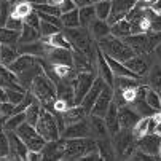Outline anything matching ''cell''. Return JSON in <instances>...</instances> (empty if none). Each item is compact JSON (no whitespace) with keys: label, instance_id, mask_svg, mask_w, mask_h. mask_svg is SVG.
<instances>
[{"label":"cell","instance_id":"cell-1","mask_svg":"<svg viewBox=\"0 0 161 161\" xmlns=\"http://www.w3.org/2000/svg\"><path fill=\"white\" fill-rule=\"evenodd\" d=\"M29 91L35 96V99L42 104L43 108L53 112L54 101L58 99V88H56V83L51 80V77L47 72L42 70L40 74L35 75Z\"/></svg>","mask_w":161,"mask_h":161},{"label":"cell","instance_id":"cell-2","mask_svg":"<svg viewBox=\"0 0 161 161\" xmlns=\"http://www.w3.org/2000/svg\"><path fill=\"white\" fill-rule=\"evenodd\" d=\"M62 32L65 34L67 40L70 42L72 48L85 53L86 56H89L93 61H96V45H94V38L89 34L88 27L78 26V27H72V29H62Z\"/></svg>","mask_w":161,"mask_h":161},{"label":"cell","instance_id":"cell-3","mask_svg":"<svg viewBox=\"0 0 161 161\" xmlns=\"http://www.w3.org/2000/svg\"><path fill=\"white\" fill-rule=\"evenodd\" d=\"M97 45L99 48L104 51V54L107 56H112L115 59H118L121 62H126L128 59H131L136 53L132 51V48L123 40V38H118L112 34L102 37L101 40H97Z\"/></svg>","mask_w":161,"mask_h":161},{"label":"cell","instance_id":"cell-4","mask_svg":"<svg viewBox=\"0 0 161 161\" xmlns=\"http://www.w3.org/2000/svg\"><path fill=\"white\" fill-rule=\"evenodd\" d=\"M115 156L121 159H131L134 150L137 148V139L132 129H120L117 134L110 136Z\"/></svg>","mask_w":161,"mask_h":161},{"label":"cell","instance_id":"cell-5","mask_svg":"<svg viewBox=\"0 0 161 161\" xmlns=\"http://www.w3.org/2000/svg\"><path fill=\"white\" fill-rule=\"evenodd\" d=\"M35 129L38 131V134L43 137L45 141H56L61 137V131L56 121V115L47 108H42L40 117L35 123Z\"/></svg>","mask_w":161,"mask_h":161},{"label":"cell","instance_id":"cell-6","mask_svg":"<svg viewBox=\"0 0 161 161\" xmlns=\"http://www.w3.org/2000/svg\"><path fill=\"white\" fill-rule=\"evenodd\" d=\"M65 141V150H64V159H81L89 150L96 148V139L94 137H75V139H64Z\"/></svg>","mask_w":161,"mask_h":161},{"label":"cell","instance_id":"cell-7","mask_svg":"<svg viewBox=\"0 0 161 161\" xmlns=\"http://www.w3.org/2000/svg\"><path fill=\"white\" fill-rule=\"evenodd\" d=\"M16 134L21 137L22 141H24V144L27 145L29 150H40L43 148V145L47 144V141L43 139V137L38 134V131L35 129V126L29 125L27 121L21 123L16 129Z\"/></svg>","mask_w":161,"mask_h":161},{"label":"cell","instance_id":"cell-8","mask_svg":"<svg viewBox=\"0 0 161 161\" xmlns=\"http://www.w3.org/2000/svg\"><path fill=\"white\" fill-rule=\"evenodd\" d=\"M97 74L96 72H78L77 77L72 81L74 86V94H75V105H80L83 97L86 96V93L89 91V88L93 86L94 80H96Z\"/></svg>","mask_w":161,"mask_h":161},{"label":"cell","instance_id":"cell-9","mask_svg":"<svg viewBox=\"0 0 161 161\" xmlns=\"http://www.w3.org/2000/svg\"><path fill=\"white\" fill-rule=\"evenodd\" d=\"M96 56H97L96 58V69H97L96 74H97V77H101L105 85L113 88V85H115V74L112 72V69H110V65H108V62L105 59V54L99 48L97 43H96Z\"/></svg>","mask_w":161,"mask_h":161},{"label":"cell","instance_id":"cell-10","mask_svg":"<svg viewBox=\"0 0 161 161\" xmlns=\"http://www.w3.org/2000/svg\"><path fill=\"white\" fill-rule=\"evenodd\" d=\"M125 42L132 48V51L139 56H150L153 51L150 48V42H148V35L147 32L142 34H131L129 37L125 38Z\"/></svg>","mask_w":161,"mask_h":161},{"label":"cell","instance_id":"cell-11","mask_svg":"<svg viewBox=\"0 0 161 161\" xmlns=\"http://www.w3.org/2000/svg\"><path fill=\"white\" fill-rule=\"evenodd\" d=\"M137 148L155 156V159L159 156V148H161V136L156 132H148L137 139Z\"/></svg>","mask_w":161,"mask_h":161},{"label":"cell","instance_id":"cell-12","mask_svg":"<svg viewBox=\"0 0 161 161\" xmlns=\"http://www.w3.org/2000/svg\"><path fill=\"white\" fill-rule=\"evenodd\" d=\"M137 5V0H112V10L108 16V24H113L115 21L126 18V14Z\"/></svg>","mask_w":161,"mask_h":161},{"label":"cell","instance_id":"cell-13","mask_svg":"<svg viewBox=\"0 0 161 161\" xmlns=\"http://www.w3.org/2000/svg\"><path fill=\"white\" fill-rule=\"evenodd\" d=\"M113 94H115L113 88L105 85L104 89L101 91L99 97L96 99L93 108H91V113L97 115V117H104V115L107 113V110H108V107H110V104H112V101H113Z\"/></svg>","mask_w":161,"mask_h":161},{"label":"cell","instance_id":"cell-14","mask_svg":"<svg viewBox=\"0 0 161 161\" xmlns=\"http://www.w3.org/2000/svg\"><path fill=\"white\" fill-rule=\"evenodd\" d=\"M141 118L142 117L129 104L118 105V121H120V128L121 129H132Z\"/></svg>","mask_w":161,"mask_h":161},{"label":"cell","instance_id":"cell-15","mask_svg":"<svg viewBox=\"0 0 161 161\" xmlns=\"http://www.w3.org/2000/svg\"><path fill=\"white\" fill-rule=\"evenodd\" d=\"M91 131H89V123H88V117L85 120H80L77 123H70L64 128V131L61 132L62 139H75V137H89Z\"/></svg>","mask_w":161,"mask_h":161},{"label":"cell","instance_id":"cell-16","mask_svg":"<svg viewBox=\"0 0 161 161\" xmlns=\"http://www.w3.org/2000/svg\"><path fill=\"white\" fill-rule=\"evenodd\" d=\"M8 139H10V159H27V145L24 141L16 134V131H8Z\"/></svg>","mask_w":161,"mask_h":161},{"label":"cell","instance_id":"cell-17","mask_svg":"<svg viewBox=\"0 0 161 161\" xmlns=\"http://www.w3.org/2000/svg\"><path fill=\"white\" fill-rule=\"evenodd\" d=\"M64 150H65V141L62 137L56 141H48L42 148L43 159H64Z\"/></svg>","mask_w":161,"mask_h":161},{"label":"cell","instance_id":"cell-18","mask_svg":"<svg viewBox=\"0 0 161 161\" xmlns=\"http://www.w3.org/2000/svg\"><path fill=\"white\" fill-rule=\"evenodd\" d=\"M51 48V45H48L43 38L34 42V43H24V45H19V53L21 54H32L37 58H47L48 51Z\"/></svg>","mask_w":161,"mask_h":161},{"label":"cell","instance_id":"cell-19","mask_svg":"<svg viewBox=\"0 0 161 161\" xmlns=\"http://www.w3.org/2000/svg\"><path fill=\"white\" fill-rule=\"evenodd\" d=\"M104 86H105L104 80H102L101 77H96V80H94L93 86L89 88V91L86 93V96L83 97V101H81V104H80V105H81V107L88 112V113H91V108H93V105H94L96 99L99 97L101 91L104 89Z\"/></svg>","mask_w":161,"mask_h":161},{"label":"cell","instance_id":"cell-20","mask_svg":"<svg viewBox=\"0 0 161 161\" xmlns=\"http://www.w3.org/2000/svg\"><path fill=\"white\" fill-rule=\"evenodd\" d=\"M72 59L77 72H96V61H93L85 53L72 48Z\"/></svg>","mask_w":161,"mask_h":161},{"label":"cell","instance_id":"cell-21","mask_svg":"<svg viewBox=\"0 0 161 161\" xmlns=\"http://www.w3.org/2000/svg\"><path fill=\"white\" fill-rule=\"evenodd\" d=\"M88 123H89V131L91 137L94 139H104V137H110L107 125L104 121V117H97V115L89 113L88 115Z\"/></svg>","mask_w":161,"mask_h":161},{"label":"cell","instance_id":"cell-22","mask_svg":"<svg viewBox=\"0 0 161 161\" xmlns=\"http://www.w3.org/2000/svg\"><path fill=\"white\" fill-rule=\"evenodd\" d=\"M38 61H40V58H37V56H32V54H21V56H18L10 65H8V69L11 72H14L16 75H21L22 72H26L27 69H31V67H34L35 64H38Z\"/></svg>","mask_w":161,"mask_h":161},{"label":"cell","instance_id":"cell-23","mask_svg":"<svg viewBox=\"0 0 161 161\" xmlns=\"http://www.w3.org/2000/svg\"><path fill=\"white\" fill-rule=\"evenodd\" d=\"M125 64H126V67L129 69L131 72H134L136 75H139V77H145L150 72V67H152L150 61H147V56H139V54H134Z\"/></svg>","mask_w":161,"mask_h":161},{"label":"cell","instance_id":"cell-24","mask_svg":"<svg viewBox=\"0 0 161 161\" xmlns=\"http://www.w3.org/2000/svg\"><path fill=\"white\" fill-rule=\"evenodd\" d=\"M45 59H47L48 62H51V64H65V65H74L72 50H65V48H56V47H51Z\"/></svg>","mask_w":161,"mask_h":161},{"label":"cell","instance_id":"cell-25","mask_svg":"<svg viewBox=\"0 0 161 161\" xmlns=\"http://www.w3.org/2000/svg\"><path fill=\"white\" fill-rule=\"evenodd\" d=\"M104 121L107 125V129H108V134L113 136V134H117L121 128H120V121H118V104L112 101L107 113L104 115Z\"/></svg>","mask_w":161,"mask_h":161},{"label":"cell","instance_id":"cell-26","mask_svg":"<svg viewBox=\"0 0 161 161\" xmlns=\"http://www.w3.org/2000/svg\"><path fill=\"white\" fill-rule=\"evenodd\" d=\"M156 118L155 115H150V117H142L137 125L132 128V132L136 136V139H139V137L148 134V132H155V128H156Z\"/></svg>","mask_w":161,"mask_h":161},{"label":"cell","instance_id":"cell-27","mask_svg":"<svg viewBox=\"0 0 161 161\" xmlns=\"http://www.w3.org/2000/svg\"><path fill=\"white\" fill-rule=\"evenodd\" d=\"M88 29H89V34L93 35V38H94L96 42L110 34V24H108L107 19H99V18H96V19L88 26Z\"/></svg>","mask_w":161,"mask_h":161},{"label":"cell","instance_id":"cell-28","mask_svg":"<svg viewBox=\"0 0 161 161\" xmlns=\"http://www.w3.org/2000/svg\"><path fill=\"white\" fill-rule=\"evenodd\" d=\"M110 34L115 35V37H118V38H126L132 34V29H131V22L123 18V19H118V21H115L113 24H110Z\"/></svg>","mask_w":161,"mask_h":161},{"label":"cell","instance_id":"cell-29","mask_svg":"<svg viewBox=\"0 0 161 161\" xmlns=\"http://www.w3.org/2000/svg\"><path fill=\"white\" fill-rule=\"evenodd\" d=\"M88 115L89 113L81 105H72L70 108H67L62 113V117H64V121H65V126H67V125H70V123H77L80 120H85Z\"/></svg>","mask_w":161,"mask_h":161},{"label":"cell","instance_id":"cell-30","mask_svg":"<svg viewBox=\"0 0 161 161\" xmlns=\"http://www.w3.org/2000/svg\"><path fill=\"white\" fill-rule=\"evenodd\" d=\"M96 147L101 155V159H115V150L112 145L110 137H104V139H96Z\"/></svg>","mask_w":161,"mask_h":161},{"label":"cell","instance_id":"cell-31","mask_svg":"<svg viewBox=\"0 0 161 161\" xmlns=\"http://www.w3.org/2000/svg\"><path fill=\"white\" fill-rule=\"evenodd\" d=\"M40 38H42L40 31H38V29H35V27H32V26H29V24H26V22H24V26H22V29H21V35H19V42H18V45L34 43V42L40 40Z\"/></svg>","mask_w":161,"mask_h":161},{"label":"cell","instance_id":"cell-32","mask_svg":"<svg viewBox=\"0 0 161 161\" xmlns=\"http://www.w3.org/2000/svg\"><path fill=\"white\" fill-rule=\"evenodd\" d=\"M32 10H34V7H32L29 2H26V0H18V2H14L13 7L10 8V16L24 21V18H26Z\"/></svg>","mask_w":161,"mask_h":161},{"label":"cell","instance_id":"cell-33","mask_svg":"<svg viewBox=\"0 0 161 161\" xmlns=\"http://www.w3.org/2000/svg\"><path fill=\"white\" fill-rule=\"evenodd\" d=\"M45 42L51 47H56V48H65V50H72V45L70 42L67 40L65 34L64 32H56L53 35H48V37H42Z\"/></svg>","mask_w":161,"mask_h":161},{"label":"cell","instance_id":"cell-34","mask_svg":"<svg viewBox=\"0 0 161 161\" xmlns=\"http://www.w3.org/2000/svg\"><path fill=\"white\" fill-rule=\"evenodd\" d=\"M147 85L161 94V64L156 62L155 65L150 67L148 78H147Z\"/></svg>","mask_w":161,"mask_h":161},{"label":"cell","instance_id":"cell-35","mask_svg":"<svg viewBox=\"0 0 161 161\" xmlns=\"http://www.w3.org/2000/svg\"><path fill=\"white\" fill-rule=\"evenodd\" d=\"M61 21H62V29H72V27H78L80 26V14H78V8H74L72 11L67 13H61Z\"/></svg>","mask_w":161,"mask_h":161},{"label":"cell","instance_id":"cell-36","mask_svg":"<svg viewBox=\"0 0 161 161\" xmlns=\"http://www.w3.org/2000/svg\"><path fill=\"white\" fill-rule=\"evenodd\" d=\"M78 14H80V26L88 27L91 22L96 19V8H94L93 3L81 7V8H78Z\"/></svg>","mask_w":161,"mask_h":161},{"label":"cell","instance_id":"cell-37","mask_svg":"<svg viewBox=\"0 0 161 161\" xmlns=\"http://www.w3.org/2000/svg\"><path fill=\"white\" fill-rule=\"evenodd\" d=\"M19 31L8 29L5 26H0V43L2 45H16L19 42Z\"/></svg>","mask_w":161,"mask_h":161},{"label":"cell","instance_id":"cell-38","mask_svg":"<svg viewBox=\"0 0 161 161\" xmlns=\"http://www.w3.org/2000/svg\"><path fill=\"white\" fill-rule=\"evenodd\" d=\"M18 56H19V51L11 48V45H2L0 43V62H2L3 65L8 67Z\"/></svg>","mask_w":161,"mask_h":161},{"label":"cell","instance_id":"cell-39","mask_svg":"<svg viewBox=\"0 0 161 161\" xmlns=\"http://www.w3.org/2000/svg\"><path fill=\"white\" fill-rule=\"evenodd\" d=\"M35 97V96H34ZM42 104L37 101V99H34L32 101V104L24 110V113H26V121L29 123V125H32V126H35V123H37V120H38V117H40V112H42Z\"/></svg>","mask_w":161,"mask_h":161},{"label":"cell","instance_id":"cell-40","mask_svg":"<svg viewBox=\"0 0 161 161\" xmlns=\"http://www.w3.org/2000/svg\"><path fill=\"white\" fill-rule=\"evenodd\" d=\"M145 101L155 112L161 110V94L158 93V91H155L153 88H150L148 85L145 88Z\"/></svg>","mask_w":161,"mask_h":161},{"label":"cell","instance_id":"cell-41","mask_svg":"<svg viewBox=\"0 0 161 161\" xmlns=\"http://www.w3.org/2000/svg\"><path fill=\"white\" fill-rule=\"evenodd\" d=\"M0 158H10V139L2 125H0Z\"/></svg>","mask_w":161,"mask_h":161},{"label":"cell","instance_id":"cell-42","mask_svg":"<svg viewBox=\"0 0 161 161\" xmlns=\"http://www.w3.org/2000/svg\"><path fill=\"white\" fill-rule=\"evenodd\" d=\"M93 5L96 8V18L108 19L110 10H112V0H105V2H99V3H93Z\"/></svg>","mask_w":161,"mask_h":161},{"label":"cell","instance_id":"cell-43","mask_svg":"<svg viewBox=\"0 0 161 161\" xmlns=\"http://www.w3.org/2000/svg\"><path fill=\"white\" fill-rule=\"evenodd\" d=\"M26 93H27V91H21V89L7 88V97H8V101H10V102H13V104H16V105H18L22 99H24Z\"/></svg>","mask_w":161,"mask_h":161},{"label":"cell","instance_id":"cell-44","mask_svg":"<svg viewBox=\"0 0 161 161\" xmlns=\"http://www.w3.org/2000/svg\"><path fill=\"white\" fill-rule=\"evenodd\" d=\"M13 113H16V104H13L10 101L0 102V118H8Z\"/></svg>","mask_w":161,"mask_h":161},{"label":"cell","instance_id":"cell-45","mask_svg":"<svg viewBox=\"0 0 161 161\" xmlns=\"http://www.w3.org/2000/svg\"><path fill=\"white\" fill-rule=\"evenodd\" d=\"M61 31H62L61 27L51 24V22H47V21L40 22V34H42V37H48V35H53V34L61 32Z\"/></svg>","mask_w":161,"mask_h":161},{"label":"cell","instance_id":"cell-46","mask_svg":"<svg viewBox=\"0 0 161 161\" xmlns=\"http://www.w3.org/2000/svg\"><path fill=\"white\" fill-rule=\"evenodd\" d=\"M34 8L37 11H43L48 14H54V16H61V10L58 5H50V3H40V5H34Z\"/></svg>","mask_w":161,"mask_h":161},{"label":"cell","instance_id":"cell-47","mask_svg":"<svg viewBox=\"0 0 161 161\" xmlns=\"http://www.w3.org/2000/svg\"><path fill=\"white\" fill-rule=\"evenodd\" d=\"M24 22L26 24H29V26H32V27H35V29H38L40 31V22H42V19H40V16H38V11L34 8L26 18H24Z\"/></svg>","mask_w":161,"mask_h":161},{"label":"cell","instance_id":"cell-48","mask_svg":"<svg viewBox=\"0 0 161 161\" xmlns=\"http://www.w3.org/2000/svg\"><path fill=\"white\" fill-rule=\"evenodd\" d=\"M22 26H24V21L18 19V18H13V16H8V19H7V22H5V27L13 29V31H19V32H21Z\"/></svg>","mask_w":161,"mask_h":161},{"label":"cell","instance_id":"cell-49","mask_svg":"<svg viewBox=\"0 0 161 161\" xmlns=\"http://www.w3.org/2000/svg\"><path fill=\"white\" fill-rule=\"evenodd\" d=\"M74 8H77V5L74 3V0H62V2L59 3V10H61V13L72 11Z\"/></svg>","mask_w":161,"mask_h":161},{"label":"cell","instance_id":"cell-50","mask_svg":"<svg viewBox=\"0 0 161 161\" xmlns=\"http://www.w3.org/2000/svg\"><path fill=\"white\" fill-rule=\"evenodd\" d=\"M81 159H85V161H96V159H101V155H99V152H97V147L93 148V150H89Z\"/></svg>","mask_w":161,"mask_h":161},{"label":"cell","instance_id":"cell-51","mask_svg":"<svg viewBox=\"0 0 161 161\" xmlns=\"http://www.w3.org/2000/svg\"><path fill=\"white\" fill-rule=\"evenodd\" d=\"M43 159V155L40 150H29L27 152V159L26 161H40Z\"/></svg>","mask_w":161,"mask_h":161},{"label":"cell","instance_id":"cell-52","mask_svg":"<svg viewBox=\"0 0 161 161\" xmlns=\"http://www.w3.org/2000/svg\"><path fill=\"white\" fill-rule=\"evenodd\" d=\"M150 10L156 14H161V0H155V2L150 5Z\"/></svg>","mask_w":161,"mask_h":161},{"label":"cell","instance_id":"cell-53","mask_svg":"<svg viewBox=\"0 0 161 161\" xmlns=\"http://www.w3.org/2000/svg\"><path fill=\"white\" fill-rule=\"evenodd\" d=\"M153 56H155V59H156V62L158 64H161V43L158 45V47L153 50V53H152Z\"/></svg>","mask_w":161,"mask_h":161},{"label":"cell","instance_id":"cell-54","mask_svg":"<svg viewBox=\"0 0 161 161\" xmlns=\"http://www.w3.org/2000/svg\"><path fill=\"white\" fill-rule=\"evenodd\" d=\"M74 3L77 5V8H81V7L91 5V0H74Z\"/></svg>","mask_w":161,"mask_h":161},{"label":"cell","instance_id":"cell-55","mask_svg":"<svg viewBox=\"0 0 161 161\" xmlns=\"http://www.w3.org/2000/svg\"><path fill=\"white\" fill-rule=\"evenodd\" d=\"M3 101H8V97H7V88L0 86V102H3Z\"/></svg>","mask_w":161,"mask_h":161},{"label":"cell","instance_id":"cell-56","mask_svg":"<svg viewBox=\"0 0 161 161\" xmlns=\"http://www.w3.org/2000/svg\"><path fill=\"white\" fill-rule=\"evenodd\" d=\"M26 2H29L34 7V5H40V3H48V0H26Z\"/></svg>","mask_w":161,"mask_h":161},{"label":"cell","instance_id":"cell-57","mask_svg":"<svg viewBox=\"0 0 161 161\" xmlns=\"http://www.w3.org/2000/svg\"><path fill=\"white\" fill-rule=\"evenodd\" d=\"M61 2H62V0H48V3H50V5H58V7H59Z\"/></svg>","mask_w":161,"mask_h":161},{"label":"cell","instance_id":"cell-58","mask_svg":"<svg viewBox=\"0 0 161 161\" xmlns=\"http://www.w3.org/2000/svg\"><path fill=\"white\" fill-rule=\"evenodd\" d=\"M99 2H105V0H91V3H99Z\"/></svg>","mask_w":161,"mask_h":161},{"label":"cell","instance_id":"cell-59","mask_svg":"<svg viewBox=\"0 0 161 161\" xmlns=\"http://www.w3.org/2000/svg\"><path fill=\"white\" fill-rule=\"evenodd\" d=\"M8 2H10V3H14V2H18V0H8Z\"/></svg>","mask_w":161,"mask_h":161},{"label":"cell","instance_id":"cell-60","mask_svg":"<svg viewBox=\"0 0 161 161\" xmlns=\"http://www.w3.org/2000/svg\"><path fill=\"white\" fill-rule=\"evenodd\" d=\"M0 7H2V0H0Z\"/></svg>","mask_w":161,"mask_h":161}]
</instances>
